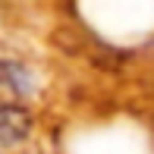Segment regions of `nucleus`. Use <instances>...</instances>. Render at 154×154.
<instances>
[{
  "instance_id": "1",
  "label": "nucleus",
  "mask_w": 154,
  "mask_h": 154,
  "mask_svg": "<svg viewBox=\"0 0 154 154\" xmlns=\"http://www.w3.org/2000/svg\"><path fill=\"white\" fill-rule=\"evenodd\" d=\"M32 135V113L16 104H0V148H19Z\"/></svg>"
},
{
  "instance_id": "2",
  "label": "nucleus",
  "mask_w": 154,
  "mask_h": 154,
  "mask_svg": "<svg viewBox=\"0 0 154 154\" xmlns=\"http://www.w3.org/2000/svg\"><path fill=\"white\" fill-rule=\"evenodd\" d=\"M0 82L10 88L13 94H32L35 91V75L25 63L16 60H0Z\"/></svg>"
}]
</instances>
